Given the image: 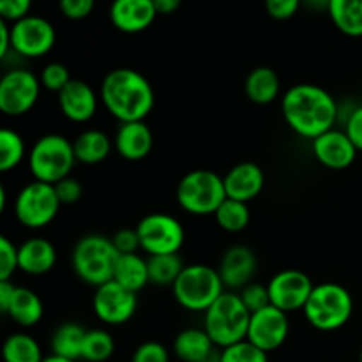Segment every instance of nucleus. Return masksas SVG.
I'll use <instances>...</instances> for the list:
<instances>
[{"instance_id": "27", "label": "nucleus", "mask_w": 362, "mask_h": 362, "mask_svg": "<svg viewBox=\"0 0 362 362\" xmlns=\"http://www.w3.org/2000/svg\"><path fill=\"white\" fill-rule=\"evenodd\" d=\"M244 90H246L247 99L255 105H271L279 98L281 81L274 69L262 66L247 74Z\"/></svg>"}, {"instance_id": "42", "label": "nucleus", "mask_w": 362, "mask_h": 362, "mask_svg": "<svg viewBox=\"0 0 362 362\" xmlns=\"http://www.w3.org/2000/svg\"><path fill=\"white\" fill-rule=\"evenodd\" d=\"M32 9V0H0V18L9 23L28 16Z\"/></svg>"}, {"instance_id": "7", "label": "nucleus", "mask_w": 362, "mask_h": 362, "mask_svg": "<svg viewBox=\"0 0 362 362\" xmlns=\"http://www.w3.org/2000/svg\"><path fill=\"white\" fill-rule=\"evenodd\" d=\"M177 304L191 313H205L226 292L218 269L205 264L184 267L172 286Z\"/></svg>"}, {"instance_id": "30", "label": "nucleus", "mask_w": 362, "mask_h": 362, "mask_svg": "<svg viewBox=\"0 0 362 362\" xmlns=\"http://www.w3.org/2000/svg\"><path fill=\"white\" fill-rule=\"evenodd\" d=\"M4 362H42L41 345L28 332H14L2 345Z\"/></svg>"}, {"instance_id": "21", "label": "nucleus", "mask_w": 362, "mask_h": 362, "mask_svg": "<svg viewBox=\"0 0 362 362\" xmlns=\"http://www.w3.org/2000/svg\"><path fill=\"white\" fill-rule=\"evenodd\" d=\"M152 147L154 136L145 120L120 124L113 138V148L126 161H141L151 154Z\"/></svg>"}, {"instance_id": "12", "label": "nucleus", "mask_w": 362, "mask_h": 362, "mask_svg": "<svg viewBox=\"0 0 362 362\" xmlns=\"http://www.w3.org/2000/svg\"><path fill=\"white\" fill-rule=\"evenodd\" d=\"M13 53L21 59H41L48 55L57 42V30L42 16L28 14L11 23Z\"/></svg>"}, {"instance_id": "38", "label": "nucleus", "mask_w": 362, "mask_h": 362, "mask_svg": "<svg viewBox=\"0 0 362 362\" xmlns=\"http://www.w3.org/2000/svg\"><path fill=\"white\" fill-rule=\"evenodd\" d=\"M240 300L244 303V306L247 308L251 315L257 313V311L264 310V308L271 306V297H269V288L267 285H262V283H250V285L244 286L243 290H239Z\"/></svg>"}, {"instance_id": "6", "label": "nucleus", "mask_w": 362, "mask_h": 362, "mask_svg": "<svg viewBox=\"0 0 362 362\" xmlns=\"http://www.w3.org/2000/svg\"><path fill=\"white\" fill-rule=\"evenodd\" d=\"M76 163L73 141L57 133L37 138L28 152V170L34 180L52 186L71 177Z\"/></svg>"}, {"instance_id": "23", "label": "nucleus", "mask_w": 362, "mask_h": 362, "mask_svg": "<svg viewBox=\"0 0 362 362\" xmlns=\"http://www.w3.org/2000/svg\"><path fill=\"white\" fill-rule=\"evenodd\" d=\"M7 317L23 329L35 327L45 317V304L42 299L27 286H16L13 303L7 310Z\"/></svg>"}, {"instance_id": "29", "label": "nucleus", "mask_w": 362, "mask_h": 362, "mask_svg": "<svg viewBox=\"0 0 362 362\" xmlns=\"http://www.w3.org/2000/svg\"><path fill=\"white\" fill-rule=\"evenodd\" d=\"M327 14L341 34L362 37V0H331Z\"/></svg>"}, {"instance_id": "36", "label": "nucleus", "mask_w": 362, "mask_h": 362, "mask_svg": "<svg viewBox=\"0 0 362 362\" xmlns=\"http://www.w3.org/2000/svg\"><path fill=\"white\" fill-rule=\"evenodd\" d=\"M39 80H41L42 88H46L49 92H55V94H60L69 85V81L73 78H71L67 66H64L60 62H49L42 67L41 74H39Z\"/></svg>"}, {"instance_id": "25", "label": "nucleus", "mask_w": 362, "mask_h": 362, "mask_svg": "<svg viewBox=\"0 0 362 362\" xmlns=\"http://www.w3.org/2000/svg\"><path fill=\"white\" fill-rule=\"evenodd\" d=\"M216 349L218 346L212 343L204 327L184 329L173 339V354L182 362H202Z\"/></svg>"}, {"instance_id": "1", "label": "nucleus", "mask_w": 362, "mask_h": 362, "mask_svg": "<svg viewBox=\"0 0 362 362\" xmlns=\"http://www.w3.org/2000/svg\"><path fill=\"white\" fill-rule=\"evenodd\" d=\"M281 112L286 126L300 138L313 141L334 129L339 105L329 90L315 83H297L283 94Z\"/></svg>"}, {"instance_id": "19", "label": "nucleus", "mask_w": 362, "mask_h": 362, "mask_svg": "<svg viewBox=\"0 0 362 362\" xmlns=\"http://www.w3.org/2000/svg\"><path fill=\"white\" fill-rule=\"evenodd\" d=\"M156 11L152 0H112L110 21L117 30L124 34H138L156 21Z\"/></svg>"}, {"instance_id": "8", "label": "nucleus", "mask_w": 362, "mask_h": 362, "mask_svg": "<svg viewBox=\"0 0 362 362\" xmlns=\"http://www.w3.org/2000/svg\"><path fill=\"white\" fill-rule=\"evenodd\" d=\"M226 198L225 180L211 170H191L177 186V204L191 216H214Z\"/></svg>"}, {"instance_id": "10", "label": "nucleus", "mask_w": 362, "mask_h": 362, "mask_svg": "<svg viewBox=\"0 0 362 362\" xmlns=\"http://www.w3.org/2000/svg\"><path fill=\"white\" fill-rule=\"evenodd\" d=\"M140 246L148 257L159 255H179L186 243V230L182 223L172 214L152 212L140 219L136 225Z\"/></svg>"}, {"instance_id": "17", "label": "nucleus", "mask_w": 362, "mask_h": 362, "mask_svg": "<svg viewBox=\"0 0 362 362\" xmlns=\"http://www.w3.org/2000/svg\"><path fill=\"white\" fill-rule=\"evenodd\" d=\"M257 269L258 260L255 251L251 247L243 246V244H237V246L228 247L223 253L218 272L221 276L225 288H228L230 292H237V290H243L244 286L253 283Z\"/></svg>"}, {"instance_id": "41", "label": "nucleus", "mask_w": 362, "mask_h": 362, "mask_svg": "<svg viewBox=\"0 0 362 362\" xmlns=\"http://www.w3.org/2000/svg\"><path fill=\"white\" fill-rule=\"evenodd\" d=\"M303 7V0H265V11L278 21L290 20Z\"/></svg>"}, {"instance_id": "37", "label": "nucleus", "mask_w": 362, "mask_h": 362, "mask_svg": "<svg viewBox=\"0 0 362 362\" xmlns=\"http://www.w3.org/2000/svg\"><path fill=\"white\" fill-rule=\"evenodd\" d=\"M20 271V250L9 237H0V281H11Z\"/></svg>"}, {"instance_id": "3", "label": "nucleus", "mask_w": 362, "mask_h": 362, "mask_svg": "<svg viewBox=\"0 0 362 362\" xmlns=\"http://www.w3.org/2000/svg\"><path fill=\"white\" fill-rule=\"evenodd\" d=\"M303 313L308 324L317 329V331H339L352 318L354 297L339 283H320V285H315Z\"/></svg>"}, {"instance_id": "5", "label": "nucleus", "mask_w": 362, "mask_h": 362, "mask_svg": "<svg viewBox=\"0 0 362 362\" xmlns=\"http://www.w3.org/2000/svg\"><path fill=\"white\" fill-rule=\"evenodd\" d=\"M250 320L239 293L228 290L204 313V329L218 349H226L247 338Z\"/></svg>"}, {"instance_id": "51", "label": "nucleus", "mask_w": 362, "mask_h": 362, "mask_svg": "<svg viewBox=\"0 0 362 362\" xmlns=\"http://www.w3.org/2000/svg\"><path fill=\"white\" fill-rule=\"evenodd\" d=\"M6 202H7V193H6V187H0V212L6 211Z\"/></svg>"}, {"instance_id": "24", "label": "nucleus", "mask_w": 362, "mask_h": 362, "mask_svg": "<svg viewBox=\"0 0 362 362\" xmlns=\"http://www.w3.org/2000/svg\"><path fill=\"white\" fill-rule=\"evenodd\" d=\"M76 161L81 165H99L113 148V140L101 129H85L73 140Z\"/></svg>"}, {"instance_id": "50", "label": "nucleus", "mask_w": 362, "mask_h": 362, "mask_svg": "<svg viewBox=\"0 0 362 362\" xmlns=\"http://www.w3.org/2000/svg\"><path fill=\"white\" fill-rule=\"evenodd\" d=\"M202 362H221V349H216L214 352L209 354Z\"/></svg>"}, {"instance_id": "20", "label": "nucleus", "mask_w": 362, "mask_h": 362, "mask_svg": "<svg viewBox=\"0 0 362 362\" xmlns=\"http://www.w3.org/2000/svg\"><path fill=\"white\" fill-rule=\"evenodd\" d=\"M223 180H225L226 197L232 200L244 202V204L255 200L265 186L264 170L257 163L251 161L232 166L223 177Z\"/></svg>"}, {"instance_id": "11", "label": "nucleus", "mask_w": 362, "mask_h": 362, "mask_svg": "<svg viewBox=\"0 0 362 362\" xmlns=\"http://www.w3.org/2000/svg\"><path fill=\"white\" fill-rule=\"evenodd\" d=\"M41 80L32 71L13 67L0 78V112L7 117L27 115L41 95Z\"/></svg>"}, {"instance_id": "32", "label": "nucleus", "mask_w": 362, "mask_h": 362, "mask_svg": "<svg viewBox=\"0 0 362 362\" xmlns=\"http://www.w3.org/2000/svg\"><path fill=\"white\" fill-rule=\"evenodd\" d=\"M216 223L219 225V228L225 230L228 233H239L243 230L247 228L250 225V207L247 204L239 200H232V198H226L219 209L214 214Z\"/></svg>"}, {"instance_id": "28", "label": "nucleus", "mask_w": 362, "mask_h": 362, "mask_svg": "<svg viewBox=\"0 0 362 362\" xmlns=\"http://www.w3.org/2000/svg\"><path fill=\"white\" fill-rule=\"evenodd\" d=\"M87 329L83 325L76 324V322H66V324L59 325L52 336V346L53 356L64 357V359L71 361H81V354H83L85 338H87Z\"/></svg>"}, {"instance_id": "48", "label": "nucleus", "mask_w": 362, "mask_h": 362, "mask_svg": "<svg viewBox=\"0 0 362 362\" xmlns=\"http://www.w3.org/2000/svg\"><path fill=\"white\" fill-rule=\"evenodd\" d=\"M158 14H172L180 7L182 0H152Z\"/></svg>"}, {"instance_id": "13", "label": "nucleus", "mask_w": 362, "mask_h": 362, "mask_svg": "<svg viewBox=\"0 0 362 362\" xmlns=\"http://www.w3.org/2000/svg\"><path fill=\"white\" fill-rule=\"evenodd\" d=\"M138 308V293L110 281L98 286L92 297V311L95 318L106 325H124L134 317Z\"/></svg>"}, {"instance_id": "45", "label": "nucleus", "mask_w": 362, "mask_h": 362, "mask_svg": "<svg viewBox=\"0 0 362 362\" xmlns=\"http://www.w3.org/2000/svg\"><path fill=\"white\" fill-rule=\"evenodd\" d=\"M343 131L349 134L357 151L362 152V105L350 110L343 124Z\"/></svg>"}, {"instance_id": "53", "label": "nucleus", "mask_w": 362, "mask_h": 362, "mask_svg": "<svg viewBox=\"0 0 362 362\" xmlns=\"http://www.w3.org/2000/svg\"><path fill=\"white\" fill-rule=\"evenodd\" d=\"M359 362H362V346H361V352H359Z\"/></svg>"}, {"instance_id": "22", "label": "nucleus", "mask_w": 362, "mask_h": 362, "mask_svg": "<svg viewBox=\"0 0 362 362\" xmlns=\"http://www.w3.org/2000/svg\"><path fill=\"white\" fill-rule=\"evenodd\" d=\"M20 250V271L28 276H45L57 264V250L48 239L32 237L18 246Z\"/></svg>"}, {"instance_id": "34", "label": "nucleus", "mask_w": 362, "mask_h": 362, "mask_svg": "<svg viewBox=\"0 0 362 362\" xmlns=\"http://www.w3.org/2000/svg\"><path fill=\"white\" fill-rule=\"evenodd\" d=\"M115 354V339L105 329H90L87 332L81 361L85 362H106Z\"/></svg>"}, {"instance_id": "52", "label": "nucleus", "mask_w": 362, "mask_h": 362, "mask_svg": "<svg viewBox=\"0 0 362 362\" xmlns=\"http://www.w3.org/2000/svg\"><path fill=\"white\" fill-rule=\"evenodd\" d=\"M42 362H76V361H71V359H64V357H59V356H48L45 357V361Z\"/></svg>"}, {"instance_id": "31", "label": "nucleus", "mask_w": 362, "mask_h": 362, "mask_svg": "<svg viewBox=\"0 0 362 362\" xmlns=\"http://www.w3.org/2000/svg\"><path fill=\"white\" fill-rule=\"evenodd\" d=\"M186 265L182 264L179 255H159V257H148V276L151 285L170 286L172 288L179 279L180 272Z\"/></svg>"}, {"instance_id": "43", "label": "nucleus", "mask_w": 362, "mask_h": 362, "mask_svg": "<svg viewBox=\"0 0 362 362\" xmlns=\"http://www.w3.org/2000/svg\"><path fill=\"white\" fill-rule=\"evenodd\" d=\"M112 243L119 255H131L138 253L141 250L140 246V237H138L136 228H122L112 237Z\"/></svg>"}, {"instance_id": "49", "label": "nucleus", "mask_w": 362, "mask_h": 362, "mask_svg": "<svg viewBox=\"0 0 362 362\" xmlns=\"http://www.w3.org/2000/svg\"><path fill=\"white\" fill-rule=\"evenodd\" d=\"M329 2H331V0H303V6L311 11H317V13H322V11L327 13Z\"/></svg>"}, {"instance_id": "18", "label": "nucleus", "mask_w": 362, "mask_h": 362, "mask_svg": "<svg viewBox=\"0 0 362 362\" xmlns=\"http://www.w3.org/2000/svg\"><path fill=\"white\" fill-rule=\"evenodd\" d=\"M57 101L60 112L67 120L74 124H85L94 119L101 99L87 81L73 78L69 85L60 94H57Z\"/></svg>"}, {"instance_id": "26", "label": "nucleus", "mask_w": 362, "mask_h": 362, "mask_svg": "<svg viewBox=\"0 0 362 362\" xmlns=\"http://www.w3.org/2000/svg\"><path fill=\"white\" fill-rule=\"evenodd\" d=\"M113 281L134 293L141 292L145 286L151 285L148 258H144L140 253L120 255L115 265Z\"/></svg>"}, {"instance_id": "33", "label": "nucleus", "mask_w": 362, "mask_h": 362, "mask_svg": "<svg viewBox=\"0 0 362 362\" xmlns=\"http://www.w3.org/2000/svg\"><path fill=\"white\" fill-rule=\"evenodd\" d=\"M25 152L27 148H25V141L20 133L9 129V127L0 131V172L7 173L18 168L27 156Z\"/></svg>"}, {"instance_id": "16", "label": "nucleus", "mask_w": 362, "mask_h": 362, "mask_svg": "<svg viewBox=\"0 0 362 362\" xmlns=\"http://www.w3.org/2000/svg\"><path fill=\"white\" fill-rule=\"evenodd\" d=\"M315 159L329 170H346L356 163L359 151L343 129H331L311 141Z\"/></svg>"}, {"instance_id": "9", "label": "nucleus", "mask_w": 362, "mask_h": 362, "mask_svg": "<svg viewBox=\"0 0 362 362\" xmlns=\"http://www.w3.org/2000/svg\"><path fill=\"white\" fill-rule=\"evenodd\" d=\"M60 205L62 204L57 197L55 186L34 180L21 187L20 193L16 194L14 216L25 228L41 230L59 216Z\"/></svg>"}, {"instance_id": "39", "label": "nucleus", "mask_w": 362, "mask_h": 362, "mask_svg": "<svg viewBox=\"0 0 362 362\" xmlns=\"http://www.w3.org/2000/svg\"><path fill=\"white\" fill-rule=\"evenodd\" d=\"M131 362H170V352L163 343L145 341L134 350Z\"/></svg>"}, {"instance_id": "47", "label": "nucleus", "mask_w": 362, "mask_h": 362, "mask_svg": "<svg viewBox=\"0 0 362 362\" xmlns=\"http://www.w3.org/2000/svg\"><path fill=\"white\" fill-rule=\"evenodd\" d=\"M14 292H16V285L13 281H0V311L4 315L7 313L11 303H13Z\"/></svg>"}, {"instance_id": "4", "label": "nucleus", "mask_w": 362, "mask_h": 362, "mask_svg": "<svg viewBox=\"0 0 362 362\" xmlns=\"http://www.w3.org/2000/svg\"><path fill=\"white\" fill-rule=\"evenodd\" d=\"M119 251L113 246L112 239L99 233L81 237L71 253V264L78 278L87 285L98 286L113 281L115 265L119 260Z\"/></svg>"}, {"instance_id": "44", "label": "nucleus", "mask_w": 362, "mask_h": 362, "mask_svg": "<svg viewBox=\"0 0 362 362\" xmlns=\"http://www.w3.org/2000/svg\"><path fill=\"white\" fill-rule=\"evenodd\" d=\"M55 191L60 204L71 205V204H76V202L80 200L81 194H83V186H81L80 180L74 179V177H67V179L60 180L59 184H55Z\"/></svg>"}, {"instance_id": "35", "label": "nucleus", "mask_w": 362, "mask_h": 362, "mask_svg": "<svg viewBox=\"0 0 362 362\" xmlns=\"http://www.w3.org/2000/svg\"><path fill=\"white\" fill-rule=\"evenodd\" d=\"M221 362H269V354L244 339L221 349Z\"/></svg>"}, {"instance_id": "40", "label": "nucleus", "mask_w": 362, "mask_h": 362, "mask_svg": "<svg viewBox=\"0 0 362 362\" xmlns=\"http://www.w3.org/2000/svg\"><path fill=\"white\" fill-rule=\"evenodd\" d=\"M95 0H59L60 13L64 18L73 21L85 20L94 11Z\"/></svg>"}, {"instance_id": "2", "label": "nucleus", "mask_w": 362, "mask_h": 362, "mask_svg": "<svg viewBox=\"0 0 362 362\" xmlns=\"http://www.w3.org/2000/svg\"><path fill=\"white\" fill-rule=\"evenodd\" d=\"M99 99L106 112L120 124L140 122L154 110L156 92L140 71L117 67L103 78Z\"/></svg>"}, {"instance_id": "46", "label": "nucleus", "mask_w": 362, "mask_h": 362, "mask_svg": "<svg viewBox=\"0 0 362 362\" xmlns=\"http://www.w3.org/2000/svg\"><path fill=\"white\" fill-rule=\"evenodd\" d=\"M9 52H13V39H11V23L0 20V59H7Z\"/></svg>"}, {"instance_id": "14", "label": "nucleus", "mask_w": 362, "mask_h": 362, "mask_svg": "<svg viewBox=\"0 0 362 362\" xmlns=\"http://www.w3.org/2000/svg\"><path fill=\"white\" fill-rule=\"evenodd\" d=\"M267 288L272 306L290 315L304 310L315 288V283L306 272L299 269H285L272 276Z\"/></svg>"}, {"instance_id": "15", "label": "nucleus", "mask_w": 362, "mask_h": 362, "mask_svg": "<svg viewBox=\"0 0 362 362\" xmlns=\"http://www.w3.org/2000/svg\"><path fill=\"white\" fill-rule=\"evenodd\" d=\"M288 334V315L271 304V306L251 315L246 339L264 352L271 354L285 345Z\"/></svg>"}]
</instances>
